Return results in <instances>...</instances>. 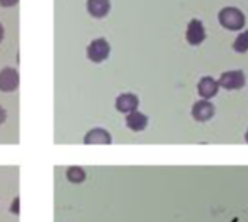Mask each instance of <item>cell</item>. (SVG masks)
Masks as SVG:
<instances>
[{"label":"cell","instance_id":"1","mask_svg":"<svg viewBox=\"0 0 248 222\" xmlns=\"http://www.w3.org/2000/svg\"><path fill=\"white\" fill-rule=\"evenodd\" d=\"M218 20L222 25V28L228 31H240L246 25V16L238 7H224L221 9L218 15Z\"/></svg>","mask_w":248,"mask_h":222},{"label":"cell","instance_id":"2","mask_svg":"<svg viewBox=\"0 0 248 222\" xmlns=\"http://www.w3.org/2000/svg\"><path fill=\"white\" fill-rule=\"evenodd\" d=\"M87 58L93 63H102L105 60H108L109 54H110V45L105 38H97L93 39L89 47H87Z\"/></svg>","mask_w":248,"mask_h":222},{"label":"cell","instance_id":"3","mask_svg":"<svg viewBox=\"0 0 248 222\" xmlns=\"http://www.w3.org/2000/svg\"><path fill=\"white\" fill-rule=\"evenodd\" d=\"M219 87H224L225 90H238L246 86V74L241 70H231L221 74Z\"/></svg>","mask_w":248,"mask_h":222},{"label":"cell","instance_id":"4","mask_svg":"<svg viewBox=\"0 0 248 222\" xmlns=\"http://www.w3.org/2000/svg\"><path fill=\"white\" fill-rule=\"evenodd\" d=\"M215 112H217V109H215L214 103L209 100H203V99L196 102L192 108V116L198 122H206V121L212 119L215 116Z\"/></svg>","mask_w":248,"mask_h":222},{"label":"cell","instance_id":"5","mask_svg":"<svg viewBox=\"0 0 248 222\" xmlns=\"http://www.w3.org/2000/svg\"><path fill=\"white\" fill-rule=\"evenodd\" d=\"M206 38V31L199 19H193L189 22L187 29H186V39L190 45H199L205 41Z\"/></svg>","mask_w":248,"mask_h":222},{"label":"cell","instance_id":"6","mask_svg":"<svg viewBox=\"0 0 248 222\" xmlns=\"http://www.w3.org/2000/svg\"><path fill=\"white\" fill-rule=\"evenodd\" d=\"M218 92H219V84L211 76L202 77L201 81L198 83V93L203 100H209V99L215 97L218 95Z\"/></svg>","mask_w":248,"mask_h":222},{"label":"cell","instance_id":"7","mask_svg":"<svg viewBox=\"0 0 248 222\" xmlns=\"http://www.w3.org/2000/svg\"><path fill=\"white\" fill-rule=\"evenodd\" d=\"M19 86V74L15 68L6 67L0 71V92H15Z\"/></svg>","mask_w":248,"mask_h":222},{"label":"cell","instance_id":"8","mask_svg":"<svg viewBox=\"0 0 248 222\" xmlns=\"http://www.w3.org/2000/svg\"><path fill=\"white\" fill-rule=\"evenodd\" d=\"M116 109L122 113H132L138 109L140 106V99L138 96H135L134 93H122L118 96L116 103H115Z\"/></svg>","mask_w":248,"mask_h":222},{"label":"cell","instance_id":"9","mask_svg":"<svg viewBox=\"0 0 248 222\" xmlns=\"http://www.w3.org/2000/svg\"><path fill=\"white\" fill-rule=\"evenodd\" d=\"M112 143V137L106 129L102 128H94L89 131L84 137V144L93 145V144H100V145H108Z\"/></svg>","mask_w":248,"mask_h":222},{"label":"cell","instance_id":"10","mask_svg":"<svg viewBox=\"0 0 248 222\" xmlns=\"http://www.w3.org/2000/svg\"><path fill=\"white\" fill-rule=\"evenodd\" d=\"M110 10L109 0H87V12L97 19L105 17Z\"/></svg>","mask_w":248,"mask_h":222},{"label":"cell","instance_id":"11","mask_svg":"<svg viewBox=\"0 0 248 222\" xmlns=\"http://www.w3.org/2000/svg\"><path fill=\"white\" fill-rule=\"evenodd\" d=\"M147 125H148V118L144 113L138 112V111H135V112H132V113H129L126 116V127L134 132L144 131L147 128Z\"/></svg>","mask_w":248,"mask_h":222},{"label":"cell","instance_id":"12","mask_svg":"<svg viewBox=\"0 0 248 222\" xmlns=\"http://www.w3.org/2000/svg\"><path fill=\"white\" fill-rule=\"evenodd\" d=\"M67 179L71 182V183H83L86 180V172L81 169V167H77V166H73L67 170Z\"/></svg>","mask_w":248,"mask_h":222},{"label":"cell","instance_id":"13","mask_svg":"<svg viewBox=\"0 0 248 222\" xmlns=\"http://www.w3.org/2000/svg\"><path fill=\"white\" fill-rule=\"evenodd\" d=\"M232 48H234V51H237V52H247L248 51V31H244V32H241L237 38H235V41H234V44H232Z\"/></svg>","mask_w":248,"mask_h":222},{"label":"cell","instance_id":"14","mask_svg":"<svg viewBox=\"0 0 248 222\" xmlns=\"http://www.w3.org/2000/svg\"><path fill=\"white\" fill-rule=\"evenodd\" d=\"M17 1H19V0H0V4H1L3 7H12V6H15Z\"/></svg>","mask_w":248,"mask_h":222},{"label":"cell","instance_id":"15","mask_svg":"<svg viewBox=\"0 0 248 222\" xmlns=\"http://www.w3.org/2000/svg\"><path fill=\"white\" fill-rule=\"evenodd\" d=\"M10 211L15 212V214H19V198H16V199L13 201V205L10 206Z\"/></svg>","mask_w":248,"mask_h":222},{"label":"cell","instance_id":"16","mask_svg":"<svg viewBox=\"0 0 248 222\" xmlns=\"http://www.w3.org/2000/svg\"><path fill=\"white\" fill-rule=\"evenodd\" d=\"M6 121V111L0 106V124H3Z\"/></svg>","mask_w":248,"mask_h":222},{"label":"cell","instance_id":"17","mask_svg":"<svg viewBox=\"0 0 248 222\" xmlns=\"http://www.w3.org/2000/svg\"><path fill=\"white\" fill-rule=\"evenodd\" d=\"M3 36H4V29H3V25L0 23V42L3 41Z\"/></svg>","mask_w":248,"mask_h":222},{"label":"cell","instance_id":"18","mask_svg":"<svg viewBox=\"0 0 248 222\" xmlns=\"http://www.w3.org/2000/svg\"><path fill=\"white\" fill-rule=\"evenodd\" d=\"M246 143H247V144H248V131H247V132H246Z\"/></svg>","mask_w":248,"mask_h":222}]
</instances>
